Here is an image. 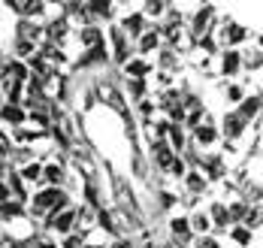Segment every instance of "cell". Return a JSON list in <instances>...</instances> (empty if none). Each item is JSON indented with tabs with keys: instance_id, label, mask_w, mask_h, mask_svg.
I'll use <instances>...</instances> for the list:
<instances>
[{
	"instance_id": "6da1fadb",
	"label": "cell",
	"mask_w": 263,
	"mask_h": 248,
	"mask_svg": "<svg viewBox=\"0 0 263 248\" xmlns=\"http://www.w3.org/2000/svg\"><path fill=\"white\" fill-rule=\"evenodd\" d=\"M64 206H67V194L58 191V188L43 191L40 197H36V203H33V209H36V212H43V209H64Z\"/></svg>"
},
{
	"instance_id": "7a4b0ae2",
	"label": "cell",
	"mask_w": 263,
	"mask_h": 248,
	"mask_svg": "<svg viewBox=\"0 0 263 248\" xmlns=\"http://www.w3.org/2000/svg\"><path fill=\"white\" fill-rule=\"evenodd\" d=\"M70 224H73V212H64V215H52V218H49V227L61 230V233H67Z\"/></svg>"
},
{
	"instance_id": "3957f363",
	"label": "cell",
	"mask_w": 263,
	"mask_h": 248,
	"mask_svg": "<svg viewBox=\"0 0 263 248\" xmlns=\"http://www.w3.org/2000/svg\"><path fill=\"white\" fill-rule=\"evenodd\" d=\"M22 118H25V112L18 109V106H15V103H12V106H6V109H3V121H12V124H22Z\"/></svg>"
},
{
	"instance_id": "277c9868",
	"label": "cell",
	"mask_w": 263,
	"mask_h": 248,
	"mask_svg": "<svg viewBox=\"0 0 263 248\" xmlns=\"http://www.w3.org/2000/svg\"><path fill=\"white\" fill-rule=\"evenodd\" d=\"M82 43H85V46H100V30L85 28L82 30Z\"/></svg>"
},
{
	"instance_id": "5b68a950",
	"label": "cell",
	"mask_w": 263,
	"mask_h": 248,
	"mask_svg": "<svg viewBox=\"0 0 263 248\" xmlns=\"http://www.w3.org/2000/svg\"><path fill=\"white\" fill-rule=\"evenodd\" d=\"M236 67H239V55L236 52H227L224 55V73H236Z\"/></svg>"
},
{
	"instance_id": "8992f818",
	"label": "cell",
	"mask_w": 263,
	"mask_h": 248,
	"mask_svg": "<svg viewBox=\"0 0 263 248\" xmlns=\"http://www.w3.org/2000/svg\"><path fill=\"white\" fill-rule=\"evenodd\" d=\"M124 28L130 30V33H139L142 30V15H127L124 18Z\"/></svg>"
},
{
	"instance_id": "52a82bcc",
	"label": "cell",
	"mask_w": 263,
	"mask_h": 248,
	"mask_svg": "<svg viewBox=\"0 0 263 248\" xmlns=\"http://www.w3.org/2000/svg\"><path fill=\"white\" fill-rule=\"evenodd\" d=\"M127 73H130V76H145V73H148V64H142V61H130V64H127Z\"/></svg>"
},
{
	"instance_id": "ba28073f",
	"label": "cell",
	"mask_w": 263,
	"mask_h": 248,
	"mask_svg": "<svg viewBox=\"0 0 263 248\" xmlns=\"http://www.w3.org/2000/svg\"><path fill=\"white\" fill-rule=\"evenodd\" d=\"M227 133H230V137L242 133V118H239V115H230V118H227Z\"/></svg>"
},
{
	"instance_id": "9c48e42d",
	"label": "cell",
	"mask_w": 263,
	"mask_h": 248,
	"mask_svg": "<svg viewBox=\"0 0 263 248\" xmlns=\"http://www.w3.org/2000/svg\"><path fill=\"white\" fill-rule=\"evenodd\" d=\"M173 233H176L179 239H187V221H184V218H176V221H173Z\"/></svg>"
},
{
	"instance_id": "30bf717a",
	"label": "cell",
	"mask_w": 263,
	"mask_h": 248,
	"mask_svg": "<svg viewBox=\"0 0 263 248\" xmlns=\"http://www.w3.org/2000/svg\"><path fill=\"white\" fill-rule=\"evenodd\" d=\"M187 188L191 191H203V176L200 173H187Z\"/></svg>"
},
{
	"instance_id": "8fae6325",
	"label": "cell",
	"mask_w": 263,
	"mask_h": 248,
	"mask_svg": "<svg viewBox=\"0 0 263 248\" xmlns=\"http://www.w3.org/2000/svg\"><path fill=\"white\" fill-rule=\"evenodd\" d=\"M43 176H46V179H49V182H54V185H58V182H61V176H64V173H61V166H46V169H43Z\"/></svg>"
},
{
	"instance_id": "7c38bea8",
	"label": "cell",
	"mask_w": 263,
	"mask_h": 248,
	"mask_svg": "<svg viewBox=\"0 0 263 248\" xmlns=\"http://www.w3.org/2000/svg\"><path fill=\"white\" fill-rule=\"evenodd\" d=\"M197 139H200V142H206V145H209L212 139H215V130H212V127H197Z\"/></svg>"
},
{
	"instance_id": "4fadbf2b",
	"label": "cell",
	"mask_w": 263,
	"mask_h": 248,
	"mask_svg": "<svg viewBox=\"0 0 263 248\" xmlns=\"http://www.w3.org/2000/svg\"><path fill=\"white\" fill-rule=\"evenodd\" d=\"M155 46H158V33H145L142 36V52H152Z\"/></svg>"
},
{
	"instance_id": "5bb4252c",
	"label": "cell",
	"mask_w": 263,
	"mask_h": 248,
	"mask_svg": "<svg viewBox=\"0 0 263 248\" xmlns=\"http://www.w3.org/2000/svg\"><path fill=\"white\" fill-rule=\"evenodd\" d=\"M40 176H43V166H40V164H30V166L25 169V179H27V182H33V179H40Z\"/></svg>"
},
{
	"instance_id": "9a60e30c",
	"label": "cell",
	"mask_w": 263,
	"mask_h": 248,
	"mask_svg": "<svg viewBox=\"0 0 263 248\" xmlns=\"http://www.w3.org/2000/svg\"><path fill=\"white\" fill-rule=\"evenodd\" d=\"M88 6H91V12H94V15H106L112 3H103V0H97V3H88Z\"/></svg>"
},
{
	"instance_id": "2e32d148",
	"label": "cell",
	"mask_w": 263,
	"mask_h": 248,
	"mask_svg": "<svg viewBox=\"0 0 263 248\" xmlns=\"http://www.w3.org/2000/svg\"><path fill=\"white\" fill-rule=\"evenodd\" d=\"M254 112H257V97L245 100V106H242V118H248V115H254Z\"/></svg>"
},
{
	"instance_id": "e0dca14e",
	"label": "cell",
	"mask_w": 263,
	"mask_h": 248,
	"mask_svg": "<svg viewBox=\"0 0 263 248\" xmlns=\"http://www.w3.org/2000/svg\"><path fill=\"white\" fill-rule=\"evenodd\" d=\"M233 239H236L239 245H248V242H251V230H236Z\"/></svg>"
},
{
	"instance_id": "ac0fdd59",
	"label": "cell",
	"mask_w": 263,
	"mask_h": 248,
	"mask_svg": "<svg viewBox=\"0 0 263 248\" xmlns=\"http://www.w3.org/2000/svg\"><path fill=\"white\" fill-rule=\"evenodd\" d=\"M194 227H197L200 233H206V230H209V215H197V218H194Z\"/></svg>"
},
{
	"instance_id": "d6986e66",
	"label": "cell",
	"mask_w": 263,
	"mask_h": 248,
	"mask_svg": "<svg viewBox=\"0 0 263 248\" xmlns=\"http://www.w3.org/2000/svg\"><path fill=\"white\" fill-rule=\"evenodd\" d=\"M163 6H166V3H145V12H148V15H158V12H163Z\"/></svg>"
},
{
	"instance_id": "ffe728a7",
	"label": "cell",
	"mask_w": 263,
	"mask_h": 248,
	"mask_svg": "<svg viewBox=\"0 0 263 248\" xmlns=\"http://www.w3.org/2000/svg\"><path fill=\"white\" fill-rule=\"evenodd\" d=\"M242 36H245V30L242 28H230V40H233V43H239Z\"/></svg>"
},
{
	"instance_id": "44dd1931",
	"label": "cell",
	"mask_w": 263,
	"mask_h": 248,
	"mask_svg": "<svg viewBox=\"0 0 263 248\" xmlns=\"http://www.w3.org/2000/svg\"><path fill=\"white\" fill-rule=\"evenodd\" d=\"M197 248H218V242H215V239H200Z\"/></svg>"
},
{
	"instance_id": "7402d4cb",
	"label": "cell",
	"mask_w": 263,
	"mask_h": 248,
	"mask_svg": "<svg viewBox=\"0 0 263 248\" xmlns=\"http://www.w3.org/2000/svg\"><path fill=\"white\" fill-rule=\"evenodd\" d=\"M173 173H176V176H184V164L182 161H173Z\"/></svg>"
},
{
	"instance_id": "603a6c76",
	"label": "cell",
	"mask_w": 263,
	"mask_h": 248,
	"mask_svg": "<svg viewBox=\"0 0 263 248\" xmlns=\"http://www.w3.org/2000/svg\"><path fill=\"white\" fill-rule=\"evenodd\" d=\"M67 248H82V239L79 236H70V239H67Z\"/></svg>"
},
{
	"instance_id": "cb8c5ba5",
	"label": "cell",
	"mask_w": 263,
	"mask_h": 248,
	"mask_svg": "<svg viewBox=\"0 0 263 248\" xmlns=\"http://www.w3.org/2000/svg\"><path fill=\"white\" fill-rule=\"evenodd\" d=\"M160 203H163V206H173V203H176V197H173V194H163V197H160Z\"/></svg>"
},
{
	"instance_id": "d4e9b609",
	"label": "cell",
	"mask_w": 263,
	"mask_h": 248,
	"mask_svg": "<svg viewBox=\"0 0 263 248\" xmlns=\"http://www.w3.org/2000/svg\"><path fill=\"white\" fill-rule=\"evenodd\" d=\"M33 248H52L49 239H33Z\"/></svg>"
},
{
	"instance_id": "484cf974",
	"label": "cell",
	"mask_w": 263,
	"mask_h": 248,
	"mask_svg": "<svg viewBox=\"0 0 263 248\" xmlns=\"http://www.w3.org/2000/svg\"><path fill=\"white\" fill-rule=\"evenodd\" d=\"M6 197H9V185H3V182H0V203H3Z\"/></svg>"
},
{
	"instance_id": "4316f807",
	"label": "cell",
	"mask_w": 263,
	"mask_h": 248,
	"mask_svg": "<svg viewBox=\"0 0 263 248\" xmlns=\"http://www.w3.org/2000/svg\"><path fill=\"white\" fill-rule=\"evenodd\" d=\"M0 151H9V139L0 133Z\"/></svg>"
},
{
	"instance_id": "83f0119b",
	"label": "cell",
	"mask_w": 263,
	"mask_h": 248,
	"mask_svg": "<svg viewBox=\"0 0 263 248\" xmlns=\"http://www.w3.org/2000/svg\"><path fill=\"white\" fill-rule=\"evenodd\" d=\"M115 248H133L130 242H124V239H121V242H115Z\"/></svg>"
}]
</instances>
